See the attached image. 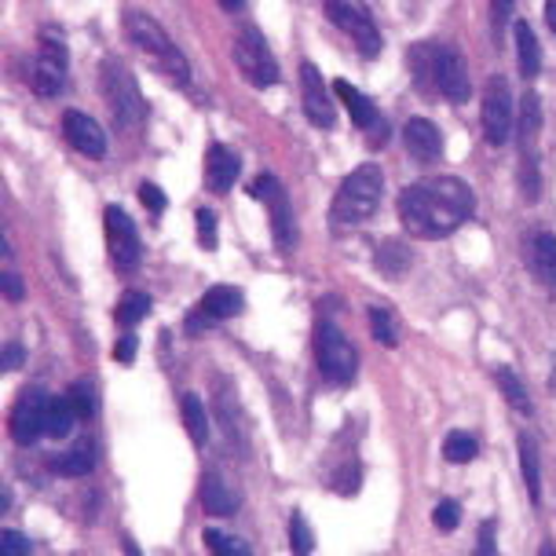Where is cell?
<instances>
[{
    "label": "cell",
    "instance_id": "6da1fadb",
    "mask_svg": "<svg viewBox=\"0 0 556 556\" xmlns=\"http://www.w3.org/2000/svg\"><path fill=\"white\" fill-rule=\"evenodd\" d=\"M476 198L458 176H432V180L403 187L400 220L414 238H446L469 220Z\"/></svg>",
    "mask_w": 556,
    "mask_h": 556
},
{
    "label": "cell",
    "instance_id": "7a4b0ae2",
    "mask_svg": "<svg viewBox=\"0 0 556 556\" xmlns=\"http://www.w3.org/2000/svg\"><path fill=\"white\" fill-rule=\"evenodd\" d=\"M410 70L421 88L446 96L451 103H465L472 92L469 85V66L458 55V48L451 45H417L410 52Z\"/></svg>",
    "mask_w": 556,
    "mask_h": 556
},
{
    "label": "cell",
    "instance_id": "3957f363",
    "mask_svg": "<svg viewBox=\"0 0 556 556\" xmlns=\"http://www.w3.org/2000/svg\"><path fill=\"white\" fill-rule=\"evenodd\" d=\"M384 194V176L377 165H359L352 176L341 184V191L333 194L330 205V220L337 231H352V227L366 224L377 213Z\"/></svg>",
    "mask_w": 556,
    "mask_h": 556
},
{
    "label": "cell",
    "instance_id": "277c9868",
    "mask_svg": "<svg viewBox=\"0 0 556 556\" xmlns=\"http://www.w3.org/2000/svg\"><path fill=\"white\" fill-rule=\"evenodd\" d=\"M125 34H128V41H132V45L139 48V52L154 59L157 70H162L168 81L191 85V63H187V55L173 45V37L165 34V26L157 23L154 15H147V12H128V15H125Z\"/></svg>",
    "mask_w": 556,
    "mask_h": 556
},
{
    "label": "cell",
    "instance_id": "5b68a950",
    "mask_svg": "<svg viewBox=\"0 0 556 556\" xmlns=\"http://www.w3.org/2000/svg\"><path fill=\"white\" fill-rule=\"evenodd\" d=\"M103 96L111 103L114 122L122 128H136L147 117V103L136 88V77L128 74L122 59H106L103 63Z\"/></svg>",
    "mask_w": 556,
    "mask_h": 556
},
{
    "label": "cell",
    "instance_id": "8992f818",
    "mask_svg": "<svg viewBox=\"0 0 556 556\" xmlns=\"http://www.w3.org/2000/svg\"><path fill=\"white\" fill-rule=\"evenodd\" d=\"M326 15L337 29H344L352 37V45L359 48L366 59L381 55V29H377L370 8L363 0H326Z\"/></svg>",
    "mask_w": 556,
    "mask_h": 556
},
{
    "label": "cell",
    "instance_id": "52a82bcc",
    "mask_svg": "<svg viewBox=\"0 0 556 556\" xmlns=\"http://www.w3.org/2000/svg\"><path fill=\"white\" fill-rule=\"evenodd\" d=\"M315 355H319V370L326 381H333V384L355 381V370H359L355 348L333 323H323L319 333H315Z\"/></svg>",
    "mask_w": 556,
    "mask_h": 556
},
{
    "label": "cell",
    "instance_id": "ba28073f",
    "mask_svg": "<svg viewBox=\"0 0 556 556\" xmlns=\"http://www.w3.org/2000/svg\"><path fill=\"white\" fill-rule=\"evenodd\" d=\"M235 63L242 70L245 81L256 88H271L278 81V63L256 26H245L242 34L235 37Z\"/></svg>",
    "mask_w": 556,
    "mask_h": 556
},
{
    "label": "cell",
    "instance_id": "9c48e42d",
    "mask_svg": "<svg viewBox=\"0 0 556 556\" xmlns=\"http://www.w3.org/2000/svg\"><path fill=\"white\" fill-rule=\"evenodd\" d=\"M250 191H253L256 202H264L267 216H271V235H275V245H278V250H293V242H296L293 205H290V194H286V187L278 184V176H271V173L256 176Z\"/></svg>",
    "mask_w": 556,
    "mask_h": 556
},
{
    "label": "cell",
    "instance_id": "30bf717a",
    "mask_svg": "<svg viewBox=\"0 0 556 556\" xmlns=\"http://www.w3.org/2000/svg\"><path fill=\"white\" fill-rule=\"evenodd\" d=\"M483 136L491 147H505L513 136V92L502 74H494L483 88Z\"/></svg>",
    "mask_w": 556,
    "mask_h": 556
},
{
    "label": "cell",
    "instance_id": "8fae6325",
    "mask_svg": "<svg viewBox=\"0 0 556 556\" xmlns=\"http://www.w3.org/2000/svg\"><path fill=\"white\" fill-rule=\"evenodd\" d=\"M66 45L63 37H55L52 29L41 37V48H37V63H34V74H29V85H34L37 96L52 99L63 92L66 85Z\"/></svg>",
    "mask_w": 556,
    "mask_h": 556
},
{
    "label": "cell",
    "instance_id": "7c38bea8",
    "mask_svg": "<svg viewBox=\"0 0 556 556\" xmlns=\"http://www.w3.org/2000/svg\"><path fill=\"white\" fill-rule=\"evenodd\" d=\"M106 220V245H111V261L117 271H136L139 267V256H143V245H139V231L136 224L128 220L125 208L111 205L103 213Z\"/></svg>",
    "mask_w": 556,
    "mask_h": 556
},
{
    "label": "cell",
    "instance_id": "4fadbf2b",
    "mask_svg": "<svg viewBox=\"0 0 556 556\" xmlns=\"http://www.w3.org/2000/svg\"><path fill=\"white\" fill-rule=\"evenodd\" d=\"M45 410H48V395L37 389H26L18 395V403L12 406V417H8V432L18 446H29L45 435Z\"/></svg>",
    "mask_w": 556,
    "mask_h": 556
},
{
    "label": "cell",
    "instance_id": "5bb4252c",
    "mask_svg": "<svg viewBox=\"0 0 556 556\" xmlns=\"http://www.w3.org/2000/svg\"><path fill=\"white\" fill-rule=\"evenodd\" d=\"M242 293L235 290V286H213L202 301H198V312L187 319V333H202L208 330L213 323H224V319H235L238 312H242Z\"/></svg>",
    "mask_w": 556,
    "mask_h": 556
},
{
    "label": "cell",
    "instance_id": "9a60e30c",
    "mask_svg": "<svg viewBox=\"0 0 556 556\" xmlns=\"http://www.w3.org/2000/svg\"><path fill=\"white\" fill-rule=\"evenodd\" d=\"M301 99H304L307 122L319 125V128H333L337 111H333V103H330V88H326L323 74L312 63L301 66Z\"/></svg>",
    "mask_w": 556,
    "mask_h": 556
},
{
    "label": "cell",
    "instance_id": "2e32d148",
    "mask_svg": "<svg viewBox=\"0 0 556 556\" xmlns=\"http://www.w3.org/2000/svg\"><path fill=\"white\" fill-rule=\"evenodd\" d=\"M63 132L70 139V147L74 151H81L88 157H103L106 154V136L103 128H99L92 117L81 114V111H66L63 114Z\"/></svg>",
    "mask_w": 556,
    "mask_h": 556
},
{
    "label": "cell",
    "instance_id": "e0dca14e",
    "mask_svg": "<svg viewBox=\"0 0 556 556\" xmlns=\"http://www.w3.org/2000/svg\"><path fill=\"white\" fill-rule=\"evenodd\" d=\"M238 173H242V162H238V154L231 151V147H224V143L208 147V154H205V184H208V191H216V194L231 191L235 180H238Z\"/></svg>",
    "mask_w": 556,
    "mask_h": 556
},
{
    "label": "cell",
    "instance_id": "ac0fdd59",
    "mask_svg": "<svg viewBox=\"0 0 556 556\" xmlns=\"http://www.w3.org/2000/svg\"><path fill=\"white\" fill-rule=\"evenodd\" d=\"M403 143L417 162H440L443 154V136L429 117H410L403 128Z\"/></svg>",
    "mask_w": 556,
    "mask_h": 556
},
{
    "label": "cell",
    "instance_id": "d6986e66",
    "mask_svg": "<svg viewBox=\"0 0 556 556\" xmlns=\"http://www.w3.org/2000/svg\"><path fill=\"white\" fill-rule=\"evenodd\" d=\"M528 264H531L534 278H539L545 290L556 293V235L539 231V235L531 238V245H528Z\"/></svg>",
    "mask_w": 556,
    "mask_h": 556
},
{
    "label": "cell",
    "instance_id": "ffe728a7",
    "mask_svg": "<svg viewBox=\"0 0 556 556\" xmlns=\"http://www.w3.org/2000/svg\"><path fill=\"white\" fill-rule=\"evenodd\" d=\"M333 92L341 96V103L348 106V114H352V122L359 125V128H366V132H377V128H384L381 114H377V106H374L370 99H366L355 85L337 81V85H333Z\"/></svg>",
    "mask_w": 556,
    "mask_h": 556
},
{
    "label": "cell",
    "instance_id": "44dd1931",
    "mask_svg": "<svg viewBox=\"0 0 556 556\" xmlns=\"http://www.w3.org/2000/svg\"><path fill=\"white\" fill-rule=\"evenodd\" d=\"M202 505H205V513H213V516H235L238 494L216 472H208L202 476Z\"/></svg>",
    "mask_w": 556,
    "mask_h": 556
},
{
    "label": "cell",
    "instance_id": "7402d4cb",
    "mask_svg": "<svg viewBox=\"0 0 556 556\" xmlns=\"http://www.w3.org/2000/svg\"><path fill=\"white\" fill-rule=\"evenodd\" d=\"M513 37H516V59H520V74H523V81H531V77H539V70H542L539 37H534V29L528 23H516Z\"/></svg>",
    "mask_w": 556,
    "mask_h": 556
},
{
    "label": "cell",
    "instance_id": "603a6c76",
    "mask_svg": "<svg viewBox=\"0 0 556 556\" xmlns=\"http://www.w3.org/2000/svg\"><path fill=\"white\" fill-rule=\"evenodd\" d=\"M74 421H77V410H74V403H70L66 395H55V400H48L45 435H52V440H66V435L74 432Z\"/></svg>",
    "mask_w": 556,
    "mask_h": 556
},
{
    "label": "cell",
    "instance_id": "cb8c5ba5",
    "mask_svg": "<svg viewBox=\"0 0 556 556\" xmlns=\"http://www.w3.org/2000/svg\"><path fill=\"white\" fill-rule=\"evenodd\" d=\"M52 469L59 476H88L96 469V451H92V443H77L74 451H66V454H59V458L52 462Z\"/></svg>",
    "mask_w": 556,
    "mask_h": 556
},
{
    "label": "cell",
    "instance_id": "d4e9b609",
    "mask_svg": "<svg viewBox=\"0 0 556 556\" xmlns=\"http://www.w3.org/2000/svg\"><path fill=\"white\" fill-rule=\"evenodd\" d=\"M520 469H523V480H528V494L531 502H542V469H539V446L528 432L520 435Z\"/></svg>",
    "mask_w": 556,
    "mask_h": 556
},
{
    "label": "cell",
    "instance_id": "484cf974",
    "mask_svg": "<svg viewBox=\"0 0 556 556\" xmlns=\"http://www.w3.org/2000/svg\"><path fill=\"white\" fill-rule=\"evenodd\" d=\"M494 381H498V389L502 395L509 400L513 410H520V414H531V400H528V389H523V381L516 377L513 366H498L494 370Z\"/></svg>",
    "mask_w": 556,
    "mask_h": 556
},
{
    "label": "cell",
    "instance_id": "4316f807",
    "mask_svg": "<svg viewBox=\"0 0 556 556\" xmlns=\"http://www.w3.org/2000/svg\"><path fill=\"white\" fill-rule=\"evenodd\" d=\"M184 421H187V432H191V440L198 446H205V440H208V417H205V403L198 400L194 392L184 395Z\"/></svg>",
    "mask_w": 556,
    "mask_h": 556
},
{
    "label": "cell",
    "instance_id": "83f0119b",
    "mask_svg": "<svg viewBox=\"0 0 556 556\" xmlns=\"http://www.w3.org/2000/svg\"><path fill=\"white\" fill-rule=\"evenodd\" d=\"M147 312H151V296L132 290L122 296V304H117V323H122L125 330H132L139 319H147Z\"/></svg>",
    "mask_w": 556,
    "mask_h": 556
},
{
    "label": "cell",
    "instance_id": "f1b7e54d",
    "mask_svg": "<svg viewBox=\"0 0 556 556\" xmlns=\"http://www.w3.org/2000/svg\"><path fill=\"white\" fill-rule=\"evenodd\" d=\"M476 451H480V446H476V440L469 432H451V435H446V443H443V454H446V462H451V465H469L476 458Z\"/></svg>",
    "mask_w": 556,
    "mask_h": 556
},
{
    "label": "cell",
    "instance_id": "f546056e",
    "mask_svg": "<svg viewBox=\"0 0 556 556\" xmlns=\"http://www.w3.org/2000/svg\"><path fill=\"white\" fill-rule=\"evenodd\" d=\"M370 330H374V337L381 341L384 348H395L400 344V330H395V319H392V312L389 307H370Z\"/></svg>",
    "mask_w": 556,
    "mask_h": 556
},
{
    "label": "cell",
    "instance_id": "4dcf8cb0",
    "mask_svg": "<svg viewBox=\"0 0 556 556\" xmlns=\"http://www.w3.org/2000/svg\"><path fill=\"white\" fill-rule=\"evenodd\" d=\"M290 549H293V556H312V549H315V534L307 528L304 513L290 516Z\"/></svg>",
    "mask_w": 556,
    "mask_h": 556
},
{
    "label": "cell",
    "instance_id": "1f68e13d",
    "mask_svg": "<svg viewBox=\"0 0 556 556\" xmlns=\"http://www.w3.org/2000/svg\"><path fill=\"white\" fill-rule=\"evenodd\" d=\"M205 545L213 556H250L242 539H231V534H224V531H205Z\"/></svg>",
    "mask_w": 556,
    "mask_h": 556
},
{
    "label": "cell",
    "instance_id": "d6a6232c",
    "mask_svg": "<svg viewBox=\"0 0 556 556\" xmlns=\"http://www.w3.org/2000/svg\"><path fill=\"white\" fill-rule=\"evenodd\" d=\"M66 400L74 403L77 417H92V414H96V400H92V389H88L85 381H77L74 389H70V395H66Z\"/></svg>",
    "mask_w": 556,
    "mask_h": 556
},
{
    "label": "cell",
    "instance_id": "836d02e7",
    "mask_svg": "<svg viewBox=\"0 0 556 556\" xmlns=\"http://www.w3.org/2000/svg\"><path fill=\"white\" fill-rule=\"evenodd\" d=\"M432 520H435V528H440V531H454V528H458V520H462L458 502H451V498L440 502V505H435V516H432Z\"/></svg>",
    "mask_w": 556,
    "mask_h": 556
},
{
    "label": "cell",
    "instance_id": "e575fe53",
    "mask_svg": "<svg viewBox=\"0 0 556 556\" xmlns=\"http://www.w3.org/2000/svg\"><path fill=\"white\" fill-rule=\"evenodd\" d=\"M194 220H198V238H202V245H205V250H216V213L202 208Z\"/></svg>",
    "mask_w": 556,
    "mask_h": 556
},
{
    "label": "cell",
    "instance_id": "d590c367",
    "mask_svg": "<svg viewBox=\"0 0 556 556\" xmlns=\"http://www.w3.org/2000/svg\"><path fill=\"white\" fill-rule=\"evenodd\" d=\"M0 556H29V542L18 531L0 534Z\"/></svg>",
    "mask_w": 556,
    "mask_h": 556
},
{
    "label": "cell",
    "instance_id": "8d00e7d4",
    "mask_svg": "<svg viewBox=\"0 0 556 556\" xmlns=\"http://www.w3.org/2000/svg\"><path fill=\"white\" fill-rule=\"evenodd\" d=\"M139 202H143L147 208H151L154 216H157V213H165V194L157 191L154 184H143V187H139Z\"/></svg>",
    "mask_w": 556,
    "mask_h": 556
},
{
    "label": "cell",
    "instance_id": "74e56055",
    "mask_svg": "<svg viewBox=\"0 0 556 556\" xmlns=\"http://www.w3.org/2000/svg\"><path fill=\"white\" fill-rule=\"evenodd\" d=\"M513 4H516V0H491V12H494V29H498V37H502V29L509 26V18H513Z\"/></svg>",
    "mask_w": 556,
    "mask_h": 556
},
{
    "label": "cell",
    "instance_id": "f35d334b",
    "mask_svg": "<svg viewBox=\"0 0 556 556\" xmlns=\"http://www.w3.org/2000/svg\"><path fill=\"white\" fill-rule=\"evenodd\" d=\"M476 556H498V545H494V523H483V528H480V542H476Z\"/></svg>",
    "mask_w": 556,
    "mask_h": 556
},
{
    "label": "cell",
    "instance_id": "ab89813d",
    "mask_svg": "<svg viewBox=\"0 0 556 556\" xmlns=\"http://www.w3.org/2000/svg\"><path fill=\"white\" fill-rule=\"evenodd\" d=\"M114 359H117V363H132V359H136V333H132V330H125V337L117 341Z\"/></svg>",
    "mask_w": 556,
    "mask_h": 556
},
{
    "label": "cell",
    "instance_id": "60d3db41",
    "mask_svg": "<svg viewBox=\"0 0 556 556\" xmlns=\"http://www.w3.org/2000/svg\"><path fill=\"white\" fill-rule=\"evenodd\" d=\"M0 286H4V296L8 301H23V282H18L15 271H8L4 278H0Z\"/></svg>",
    "mask_w": 556,
    "mask_h": 556
},
{
    "label": "cell",
    "instance_id": "b9f144b4",
    "mask_svg": "<svg viewBox=\"0 0 556 556\" xmlns=\"http://www.w3.org/2000/svg\"><path fill=\"white\" fill-rule=\"evenodd\" d=\"M18 363H23V348H18V344H8V348H4V363H0V366H4V370H18Z\"/></svg>",
    "mask_w": 556,
    "mask_h": 556
},
{
    "label": "cell",
    "instance_id": "7bdbcfd3",
    "mask_svg": "<svg viewBox=\"0 0 556 556\" xmlns=\"http://www.w3.org/2000/svg\"><path fill=\"white\" fill-rule=\"evenodd\" d=\"M545 23H549V29L556 34V0H545Z\"/></svg>",
    "mask_w": 556,
    "mask_h": 556
},
{
    "label": "cell",
    "instance_id": "ee69618b",
    "mask_svg": "<svg viewBox=\"0 0 556 556\" xmlns=\"http://www.w3.org/2000/svg\"><path fill=\"white\" fill-rule=\"evenodd\" d=\"M220 4L227 8V12H235V8H242V4H245V0H220Z\"/></svg>",
    "mask_w": 556,
    "mask_h": 556
}]
</instances>
